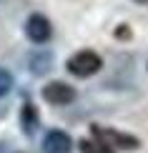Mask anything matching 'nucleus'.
Masks as SVG:
<instances>
[{
  "label": "nucleus",
  "mask_w": 148,
  "mask_h": 153,
  "mask_svg": "<svg viewBox=\"0 0 148 153\" xmlns=\"http://www.w3.org/2000/svg\"><path fill=\"white\" fill-rule=\"evenodd\" d=\"M103 65L100 55L93 53V50H80V53H75L73 58L68 60V71L73 75H78V78H88V75L98 73Z\"/></svg>",
  "instance_id": "f257e3e1"
},
{
  "label": "nucleus",
  "mask_w": 148,
  "mask_h": 153,
  "mask_svg": "<svg viewBox=\"0 0 148 153\" xmlns=\"http://www.w3.org/2000/svg\"><path fill=\"white\" fill-rule=\"evenodd\" d=\"M93 138H98L100 143H106V146H111V148H123V151H133V148H138V138H133V136H126V133H118V131H113V128H103V126H93Z\"/></svg>",
  "instance_id": "f03ea898"
},
{
  "label": "nucleus",
  "mask_w": 148,
  "mask_h": 153,
  "mask_svg": "<svg viewBox=\"0 0 148 153\" xmlns=\"http://www.w3.org/2000/svg\"><path fill=\"white\" fill-rule=\"evenodd\" d=\"M43 98H45L48 103H53V105H68V103L75 100V91L68 83L55 80V83H48V85L43 88Z\"/></svg>",
  "instance_id": "7ed1b4c3"
},
{
  "label": "nucleus",
  "mask_w": 148,
  "mask_h": 153,
  "mask_svg": "<svg viewBox=\"0 0 148 153\" xmlns=\"http://www.w3.org/2000/svg\"><path fill=\"white\" fill-rule=\"evenodd\" d=\"M25 33L33 43H45L50 40V35H53V28H50V20L43 15H30L28 23H25Z\"/></svg>",
  "instance_id": "20e7f679"
},
{
  "label": "nucleus",
  "mask_w": 148,
  "mask_h": 153,
  "mask_svg": "<svg viewBox=\"0 0 148 153\" xmlns=\"http://www.w3.org/2000/svg\"><path fill=\"white\" fill-rule=\"evenodd\" d=\"M70 151H73V141L63 131H50L43 138V153H70Z\"/></svg>",
  "instance_id": "39448f33"
},
{
  "label": "nucleus",
  "mask_w": 148,
  "mask_h": 153,
  "mask_svg": "<svg viewBox=\"0 0 148 153\" xmlns=\"http://www.w3.org/2000/svg\"><path fill=\"white\" fill-rule=\"evenodd\" d=\"M35 128H38V111L33 103H25L23 105V131L30 136V133H35Z\"/></svg>",
  "instance_id": "423d86ee"
},
{
  "label": "nucleus",
  "mask_w": 148,
  "mask_h": 153,
  "mask_svg": "<svg viewBox=\"0 0 148 153\" xmlns=\"http://www.w3.org/2000/svg\"><path fill=\"white\" fill-rule=\"evenodd\" d=\"M80 153H113V148L100 143L98 138H86V141H80Z\"/></svg>",
  "instance_id": "0eeeda50"
},
{
  "label": "nucleus",
  "mask_w": 148,
  "mask_h": 153,
  "mask_svg": "<svg viewBox=\"0 0 148 153\" xmlns=\"http://www.w3.org/2000/svg\"><path fill=\"white\" fill-rule=\"evenodd\" d=\"M10 88H13V75L5 71V68H0V98H3V95H8Z\"/></svg>",
  "instance_id": "6e6552de"
},
{
  "label": "nucleus",
  "mask_w": 148,
  "mask_h": 153,
  "mask_svg": "<svg viewBox=\"0 0 148 153\" xmlns=\"http://www.w3.org/2000/svg\"><path fill=\"white\" fill-rule=\"evenodd\" d=\"M136 3H148V0H136Z\"/></svg>",
  "instance_id": "1a4fd4ad"
}]
</instances>
